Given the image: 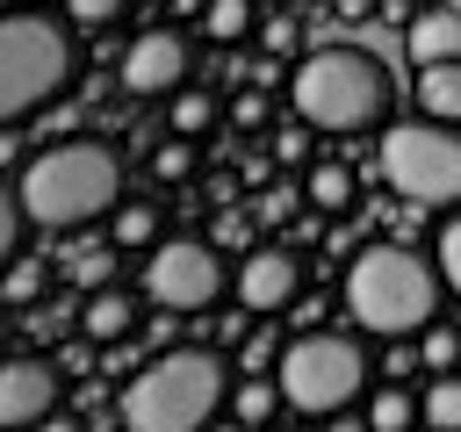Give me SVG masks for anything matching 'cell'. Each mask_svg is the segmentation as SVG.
<instances>
[{
	"label": "cell",
	"instance_id": "obj_6",
	"mask_svg": "<svg viewBox=\"0 0 461 432\" xmlns=\"http://www.w3.org/2000/svg\"><path fill=\"white\" fill-rule=\"evenodd\" d=\"M274 382H281L288 410L339 418V410H346V403H360V389H367V353H360L346 331H303V338H288V346H281Z\"/></svg>",
	"mask_w": 461,
	"mask_h": 432
},
{
	"label": "cell",
	"instance_id": "obj_31",
	"mask_svg": "<svg viewBox=\"0 0 461 432\" xmlns=\"http://www.w3.org/2000/svg\"><path fill=\"white\" fill-rule=\"evenodd\" d=\"M267 353H274V338H267V331H259V338H252V346H245V367H252V374H259V367H267Z\"/></svg>",
	"mask_w": 461,
	"mask_h": 432
},
{
	"label": "cell",
	"instance_id": "obj_8",
	"mask_svg": "<svg viewBox=\"0 0 461 432\" xmlns=\"http://www.w3.org/2000/svg\"><path fill=\"white\" fill-rule=\"evenodd\" d=\"M137 288H144L158 310L194 317V310L216 302V288H223V259H216V245H202V238H166V245H151Z\"/></svg>",
	"mask_w": 461,
	"mask_h": 432
},
{
	"label": "cell",
	"instance_id": "obj_29",
	"mask_svg": "<svg viewBox=\"0 0 461 432\" xmlns=\"http://www.w3.org/2000/svg\"><path fill=\"white\" fill-rule=\"evenodd\" d=\"M274 151H281V158H303V151H310V137H303V130H281V144H274Z\"/></svg>",
	"mask_w": 461,
	"mask_h": 432
},
{
	"label": "cell",
	"instance_id": "obj_35",
	"mask_svg": "<svg viewBox=\"0 0 461 432\" xmlns=\"http://www.w3.org/2000/svg\"><path fill=\"white\" fill-rule=\"evenodd\" d=\"M447 7H461V0H447Z\"/></svg>",
	"mask_w": 461,
	"mask_h": 432
},
{
	"label": "cell",
	"instance_id": "obj_1",
	"mask_svg": "<svg viewBox=\"0 0 461 432\" xmlns=\"http://www.w3.org/2000/svg\"><path fill=\"white\" fill-rule=\"evenodd\" d=\"M14 202H22V216L43 223V230L94 223V216L122 209V158H115V144H101V137H58V144H43V151L14 173Z\"/></svg>",
	"mask_w": 461,
	"mask_h": 432
},
{
	"label": "cell",
	"instance_id": "obj_3",
	"mask_svg": "<svg viewBox=\"0 0 461 432\" xmlns=\"http://www.w3.org/2000/svg\"><path fill=\"white\" fill-rule=\"evenodd\" d=\"M288 94H295V115L310 130L339 137V130H367L389 108V72L367 50H353V43H324V50H310L295 65V86Z\"/></svg>",
	"mask_w": 461,
	"mask_h": 432
},
{
	"label": "cell",
	"instance_id": "obj_9",
	"mask_svg": "<svg viewBox=\"0 0 461 432\" xmlns=\"http://www.w3.org/2000/svg\"><path fill=\"white\" fill-rule=\"evenodd\" d=\"M187 79V36L180 29H144L122 50V86L130 94H180Z\"/></svg>",
	"mask_w": 461,
	"mask_h": 432
},
{
	"label": "cell",
	"instance_id": "obj_11",
	"mask_svg": "<svg viewBox=\"0 0 461 432\" xmlns=\"http://www.w3.org/2000/svg\"><path fill=\"white\" fill-rule=\"evenodd\" d=\"M50 410H58V367L14 353L7 374H0V425H7V432H29V425H43Z\"/></svg>",
	"mask_w": 461,
	"mask_h": 432
},
{
	"label": "cell",
	"instance_id": "obj_27",
	"mask_svg": "<svg viewBox=\"0 0 461 432\" xmlns=\"http://www.w3.org/2000/svg\"><path fill=\"white\" fill-rule=\"evenodd\" d=\"M230 122H245V130H259V122H267V101H259V94H238V108H230Z\"/></svg>",
	"mask_w": 461,
	"mask_h": 432
},
{
	"label": "cell",
	"instance_id": "obj_18",
	"mask_svg": "<svg viewBox=\"0 0 461 432\" xmlns=\"http://www.w3.org/2000/svg\"><path fill=\"white\" fill-rule=\"evenodd\" d=\"M252 22H259V7H252V0H209V7H202V29H209L216 43L252 36Z\"/></svg>",
	"mask_w": 461,
	"mask_h": 432
},
{
	"label": "cell",
	"instance_id": "obj_12",
	"mask_svg": "<svg viewBox=\"0 0 461 432\" xmlns=\"http://www.w3.org/2000/svg\"><path fill=\"white\" fill-rule=\"evenodd\" d=\"M79 331H86L94 346H115V338H130V331H137V295H122V288H101V295H86V310H79Z\"/></svg>",
	"mask_w": 461,
	"mask_h": 432
},
{
	"label": "cell",
	"instance_id": "obj_10",
	"mask_svg": "<svg viewBox=\"0 0 461 432\" xmlns=\"http://www.w3.org/2000/svg\"><path fill=\"white\" fill-rule=\"evenodd\" d=\"M295 288H303V266H295L288 245H259V252H245V266H238V302H245L252 317L288 310Z\"/></svg>",
	"mask_w": 461,
	"mask_h": 432
},
{
	"label": "cell",
	"instance_id": "obj_2",
	"mask_svg": "<svg viewBox=\"0 0 461 432\" xmlns=\"http://www.w3.org/2000/svg\"><path fill=\"white\" fill-rule=\"evenodd\" d=\"M439 266H425L418 252L403 245H367L353 266H346V310L360 331H382V338H403V331H425L439 317Z\"/></svg>",
	"mask_w": 461,
	"mask_h": 432
},
{
	"label": "cell",
	"instance_id": "obj_4",
	"mask_svg": "<svg viewBox=\"0 0 461 432\" xmlns=\"http://www.w3.org/2000/svg\"><path fill=\"white\" fill-rule=\"evenodd\" d=\"M223 403V360L216 353H166L122 389L130 432H209Z\"/></svg>",
	"mask_w": 461,
	"mask_h": 432
},
{
	"label": "cell",
	"instance_id": "obj_32",
	"mask_svg": "<svg viewBox=\"0 0 461 432\" xmlns=\"http://www.w3.org/2000/svg\"><path fill=\"white\" fill-rule=\"evenodd\" d=\"M29 432H79V418H65V410H50L43 425H29Z\"/></svg>",
	"mask_w": 461,
	"mask_h": 432
},
{
	"label": "cell",
	"instance_id": "obj_33",
	"mask_svg": "<svg viewBox=\"0 0 461 432\" xmlns=\"http://www.w3.org/2000/svg\"><path fill=\"white\" fill-rule=\"evenodd\" d=\"M331 432H375V425H367V418H346V410H339V418H331Z\"/></svg>",
	"mask_w": 461,
	"mask_h": 432
},
{
	"label": "cell",
	"instance_id": "obj_7",
	"mask_svg": "<svg viewBox=\"0 0 461 432\" xmlns=\"http://www.w3.org/2000/svg\"><path fill=\"white\" fill-rule=\"evenodd\" d=\"M72 79V29H58L50 14L22 7L0 29V115L22 122L36 101H50Z\"/></svg>",
	"mask_w": 461,
	"mask_h": 432
},
{
	"label": "cell",
	"instance_id": "obj_17",
	"mask_svg": "<svg viewBox=\"0 0 461 432\" xmlns=\"http://www.w3.org/2000/svg\"><path fill=\"white\" fill-rule=\"evenodd\" d=\"M310 209H324V216H339V209H353V173L346 166H310Z\"/></svg>",
	"mask_w": 461,
	"mask_h": 432
},
{
	"label": "cell",
	"instance_id": "obj_15",
	"mask_svg": "<svg viewBox=\"0 0 461 432\" xmlns=\"http://www.w3.org/2000/svg\"><path fill=\"white\" fill-rule=\"evenodd\" d=\"M281 403H288V396H281V382H267V374H245V382H238V396H230V418H238V425H267Z\"/></svg>",
	"mask_w": 461,
	"mask_h": 432
},
{
	"label": "cell",
	"instance_id": "obj_14",
	"mask_svg": "<svg viewBox=\"0 0 461 432\" xmlns=\"http://www.w3.org/2000/svg\"><path fill=\"white\" fill-rule=\"evenodd\" d=\"M418 108H425L432 122H461V58L418 65Z\"/></svg>",
	"mask_w": 461,
	"mask_h": 432
},
{
	"label": "cell",
	"instance_id": "obj_20",
	"mask_svg": "<svg viewBox=\"0 0 461 432\" xmlns=\"http://www.w3.org/2000/svg\"><path fill=\"white\" fill-rule=\"evenodd\" d=\"M367 425H375V432H411V425H425V410H418L403 389H382V396L367 403Z\"/></svg>",
	"mask_w": 461,
	"mask_h": 432
},
{
	"label": "cell",
	"instance_id": "obj_22",
	"mask_svg": "<svg viewBox=\"0 0 461 432\" xmlns=\"http://www.w3.org/2000/svg\"><path fill=\"white\" fill-rule=\"evenodd\" d=\"M151 230H158V209H151V202H122L108 238H115V245H151Z\"/></svg>",
	"mask_w": 461,
	"mask_h": 432
},
{
	"label": "cell",
	"instance_id": "obj_30",
	"mask_svg": "<svg viewBox=\"0 0 461 432\" xmlns=\"http://www.w3.org/2000/svg\"><path fill=\"white\" fill-rule=\"evenodd\" d=\"M216 245H245V216H223L216 223Z\"/></svg>",
	"mask_w": 461,
	"mask_h": 432
},
{
	"label": "cell",
	"instance_id": "obj_16",
	"mask_svg": "<svg viewBox=\"0 0 461 432\" xmlns=\"http://www.w3.org/2000/svg\"><path fill=\"white\" fill-rule=\"evenodd\" d=\"M418 410H425V432H461V374H439L418 396Z\"/></svg>",
	"mask_w": 461,
	"mask_h": 432
},
{
	"label": "cell",
	"instance_id": "obj_24",
	"mask_svg": "<svg viewBox=\"0 0 461 432\" xmlns=\"http://www.w3.org/2000/svg\"><path fill=\"white\" fill-rule=\"evenodd\" d=\"M151 173H158V180H187V173H194V137L158 144V151H151Z\"/></svg>",
	"mask_w": 461,
	"mask_h": 432
},
{
	"label": "cell",
	"instance_id": "obj_26",
	"mask_svg": "<svg viewBox=\"0 0 461 432\" xmlns=\"http://www.w3.org/2000/svg\"><path fill=\"white\" fill-rule=\"evenodd\" d=\"M122 7H130V0H65V14H72L79 29H108Z\"/></svg>",
	"mask_w": 461,
	"mask_h": 432
},
{
	"label": "cell",
	"instance_id": "obj_13",
	"mask_svg": "<svg viewBox=\"0 0 461 432\" xmlns=\"http://www.w3.org/2000/svg\"><path fill=\"white\" fill-rule=\"evenodd\" d=\"M411 58H418V65H447V58H461V7H432V14H418V22H411Z\"/></svg>",
	"mask_w": 461,
	"mask_h": 432
},
{
	"label": "cell",
	"instance_id": "obj_21",
	"mask_svg": "<svg viewBox=\"0 0 461 432\" xmlns=\"http://www.w3.org/2000/svg\"><path fill=\"white\" fill-rule=\"evenodd\" d=\"M432 266H439V281L461 295V209H454V216L432 230Z\"/></svg>",
	"mask_w": 461,
	"mask_h": 432
},
{
	"label": "cell",
	"instance_id": "obj_25",
	"mask_svg": "<svg viewBox=\"0 0 461 432\" xmlns=\"http://www.w3.org/2000/svg\"><path fill=\"white\" fill-rule=\"evenodd\" d=\"M418 353H425L439 374H454V360H461V338H454V331H439V324H425V346H418Z\"/></svg>",
	"mask_w": 461,
	"mask_h": 432
},
{
	"label": "cell",
	"instance_id": "obj_23",
	"mask_svg": "<svg viewBox=\"0 0 461 432\" xmlns=\"http://www.w3.org/2000/svg\"><path fill=\"white\" fill-rule=\"evenodd\" d=\"M0 295H7L14 310H29V302L43 295V259H29V252H22V259L7 266V288H0Z\"/></svg>",
	"mask_w": 461,
	"mask_h": 432
},
{
	"label": "cell",
	"instance_id": "obj_34",
	"mask_svg": "<svg viewBox=\"0 0 461 432\" xmlns=\"http://www.w3.org/2000/svg\"><path fill=\"white\" fill-rule=\"evenodd\" d=\"M339 14H375V0H331Z\"/></svg>",
	"mask_w": 461,
	"mask_h": 432
},
{
	"label": "cell",
	"instance_id": "obj_19",
	"mask_svg": "<svg viewBox=\"0 0 461 432\" xmlns=\"http://www.w3.org/2000/svg\"><path fill=\"white\" fill-rule=\"evenodd\" d=\"M166 122H173V137H202V130L216 122V94H202V86H180Z\"/></svg>",
	"mask_w": 461,
	"mask_h": 432
},
{
	"label": "cell",
	"instance_id": "obj_5",
	"mask_svg": "<svg viewBox=\"0 0 461 432\" xmlns=\"http://www.w3.org/2000/svg\"><path fill=\"white\" fill-rule=\"evenodd\" d=\"M375 166L389 180V194L418 202V209H454L461 202V122H389L375 144Z\"/></svg>",
	"mask_w": 461,
	"mask_h": 432
},
{
	"label": "cell",
	"instance_id": "obj_28",
	"mask_svg": "<svg viewBox=\"0 0 461 432\" xmlns=\"http://www.w3.org/2000/svg\"><path fill=\"white\" fill-rule=\"evenodd\" d=\"M288 43H295V22L274 14V22H267V50H288Z\"/></svg>",
	"mask_w": 461,
	"mask_h": 432
}]
</instances>
